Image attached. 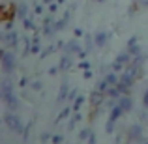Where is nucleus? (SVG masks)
<instances>
[{
  "instance_id": "obj_1",
  "label": "nucleus",
  "mask_w": 148,
  "mask_h": 144,
  "mask_svg": "<svg viewBox=\"0 0 148 144\" xmlns=\"http://www.w3.org/2000/svg\"><path fill=\"white\" fill-rule=\"evenodd\" d=\"M0 64H2V71L4 75H10V73H13L15 69H17V56H15L11 51H2V54H0Z\"/></svg>"
},
{
  "instance_id": "obj_2",
  "label": "nucleus",
  "mask_w": 148,
  "mask_h": 144,
  "mask_svg": "<svg viewBox=\"0 0 148 144\" xmlns=\"http://www.w3.org/2000/svg\"><path fill=\"white\" fill-rule=\"evenodd\" d=\"M4 124H6L8 129H11L13 133H25V126H23L21 118L11 111H8L6 114H4Z\"/></svg>"
},
{
  "instance_id": "obj_3",
  "label": "nucleus",
  "mask_w": 148,
  "mask_h": 144,
  "mask_svg": "<svg viewBox=\"0 0 148 144\" xmlns=\"http://www.w3.org/2000/svg\"><path fill=\"white\" fill-rule=\"evenodd\" d=\"M127 142L133 144H143L145 142V129L141 124H133L127 127Z\"/></svg>"
},
{
  "instance_id": "obj_4",
  "label": "nucleus",
  "mask_w": 148,
  "mask_h": 144,
  "mask_svg": "<svg viewBox=\"0 0 148 144\" xmlns=\"http://www.w3.org/2000/svg\"><path fill=\"white\" fill-rule=\"evenodd\" d=\"M2 45L4 49H15L19 45V34L15 30H10V32H4L2 36Z\"/></svg>"
},
{
  "instance_id": "obj_5",
  "label": "nucleus",
  "mask_w": 148,
  "mask_h": 144,
  "mask_svg": "<svg viewBox=\"0 0 148 144\" xmlns=\"http://www.w3.org/2000/svg\"><path fill=\"white\" fill-rule=\"evenodd\" d=\"M15 94V88H13V83H11L10 79H8V75L2 79V84H0V96H2V99L6 101L8 97H11Z\"/></svg>"
},
{
  "instance_id": "obj_6",
  "label": "nucleus",
  "mask_w": 148,
  "mask_h": 144,
  "mask_svg": "<svg viewBox=\"0 0 148 144\" xmlns=\"http://www.w3.org/2000/svg\"><path fill=\"white\" fill-rule=\"evenodd\" d=\"M17 17V8L11 6V4H2V23L4 21H15Z\"/></svg>"
},
{
  "instance_id": "obj_7",
  "label": "nucleus",
  "mask_w": 148,
  "mask_h": 144,
  "mask_svg": "<svg viewBox=\"0 0 148 144\" xmlns=\"http://www.w3.org/2000/svg\"><path fill=\"white\" fill-rule=\"evenodd\" d=\"M105 99H107V96H105L101 90H98V88L90 94V105H92V107H96V109L101 107V105L105 103Z\"/></svg>"
},
{
  "instance_id": "obj_8",
  "label": "nucleus",
  "mask_w": 148,
  "mask_h": 144,
  "mask_svg": "<svg viewBox=\"0 0 148 144\" xmlns=\"http://www.w3.org/2000/svg\"><path fill=\"white\" fill-rule=\"evenodd\" d=\"M41 30H43L45 36H53L54 32H58V30H56V23H54L51 17H47V19L43 21V26H41Z\"/></svg>"
},
{
  "instance_id": "obj_9",
  "label": "nucleus",
  "mask_w": 148,
  "mask_h": 144,
  "mask_svg": "<svg viewBox=\"0 0 148 144\" xmlns=\"http://www.w3.org/2000/svg\"><path fill=\"white\" fill-rule=\"evenodd\" d=\"M118 105L124 109V112H130L131 109H133V97H131L130 94H127V96H120Z\"/></svg>"
},
{
  "instance_id": "obj_10",
  "label": "nucleus",
  "mask_w": 148,
  "mask_h": 144,
  "mask_svg": "<svg viewBox=\"0 0 148 144\" xmlns=\"http://www.w3.org/2000/svg\"><path fill=\"white\" fill-rule=\"evenodd\" d=\"M71 54H62V58H60V64H58V68H60V71H68L69 68H71Z\"/></svg>"
},
{
  "instance_id": "obj_11",
  "label": "nucleus",
  "mask_w": 148,
  "mask_h": 144,
  "mask_svg": "<svg viewBox=\"0 0 148 144\" xmlns=\"http://www.w3.org/2000/svg\"><path fill=\"white\" fill-rule=\"evenodd\" d=\"M4 105H6V109L8 111H11V112H15L19 109V99H17V96H11V97H8L6 101H4Z\"/></svg>"
},
{
  "instance_id": "obj_12",
  "label": "nucleus",
  "mask_w": 148,
  "mask_h": 144,
  "mask_svg": "<svg viewBox=\"0 0 148 144\" xmlns=\"http://www.w3.org/2000/svg\"><path fill=\"white\" fill-rule=\"evenodd\" d=\"M124 116V109L120 107V105H116L114 109H111V114H109V120H112V122H118L120 118Z\"/></svg>"
},
{
  "instance_id": "obj_13",
  "label": "nucleus",
  "mask_w": 148,
  "mask_h": 144,
  "mask_svg": "<svg viewBox=\"0 0 148 144\" xmlns=\"http://www.w3.org/2000/svg\"><path fill=\"white\" fill-rule=\"evenodd\" d=\"M107 40H109V34L107 32H98L94 36V41H96V45H98V47H103V45L107 43Z\"/></svg>"
},
{
  "instance_id": "obj_14",
  "label": "nucleus",
  "mask_w": 148,
  "mask_h": 144,
  "mask_svg": "<svg viewBox=\"0 0 148 144\" xmlns=\"http://www.w3.org/2000/svg\"><path fill=\"white\" fill-rule=\"evenodd\" d=\"M68 97H69V86H68V83H64L60 86V92H58V101L62 103V101H66Z\"/></svg>"
},
{
  "instance_id": "obj_15",
  "label": "nucleus",
  "mask_w": 148,
  "mask_h": 144,
  "mask_svg": "<svg viewBox=\"0 0 148 144\" xmlns=\"http://www.w3.org/2000/svg\"><path fill=\"white\" fill-rule=\"evenodd\" d=\"M28 17V8L26 4H19L17 6V19H26Z\"/></svg>"
},
{
  "instance_id": "obj_16",
  "label": "nucleus",
  "mask_w": 148,
  "mask_h": 144,
  "mask_svg": "<svg viewBox=\"0 0 148 144\" xmlns=\"http://www.w3.org/2000/svg\"><path fill=\"white\" fill-rule=\"evenodd\" d=\"M83 103H84V97H83V96H79V97H77L75 101H73V111L77 112V111L81 109V105H83Z\"/></svg>"
},
{
  "instance_id": "obj_17",
  "label": "nucleus",
  "mask_w": 148,
  "mask_h": 144,
  "mask_svg": "<svg viewBox=\"0 0 148 144\" xmlns=\"http://www.w3.org/2000/svg\"><path fill=\"white\" fill-rule=\"evenodd\" d=\"M23 23H25V28H26V30H32V28H36V26H34V21H32L30 17L23 19Z\"/></svg>"
},
{
  "instance_id": "obj_18",
  "label": "nucleus",
  "mask_w": 148,
  "mask_h": 144,
  "mask_svg": "<svg viewBox=\"0 0 148 144\" xmlns=\"http://www.w3.org/2000/svg\"><path fill=\"white\" fill-rule=\"evenodd\" d=\"M90 135H92L90 129H83V131H81V139H83V141H88V137H90Z\"/></svg>"
},
{
  "instance_id": "obj_19",
  "label": "nucleus",
  "mask_w": 148,
  "mask_h": 144,
  "mask_svg": "<svg viewBox=\"0 0 148 144\" xmlns=\"http://www.w3.org/2000/svg\"><path fill=\"white\" fill-rule=\"evenodd\" d=\"M114 124L116 122H112V120H107V131H109V133H112V131H114Z\"/></svg>"
},
{
  "instance_id": "obj_20",
  "label": "nucleus",
  "mask_w": 148,
  "mask_h": 144,
  "mask_svg": "<svg viewBox=\"0 0 148 144\" xmlns=\"http://www.w3.org/2000/svg\"><path fill=\"white\" fill-rule=\"evenodd\" d=\"M143 105L148 109V88H146V92H145V97H143Z\"/></svg>"
},
{
  "instance_id": "obj_21",
  "label": "nucleus",
  "mask_w": 148,
  "mask_h": 144,
  "mask_svg": "<svg viewBox=\"0 0 148 144\" xmlns=\"http://www.w3.org/2000/svg\"><path fill=\"white\" fill-rule=\"evenodd\" d=\"M34 13H36V15L43 13V6H36V8H34Z\"/></svg>"
},
{
  "instance_id": "obj_22",
  "label": "nucleus",
  "mask_w": 148,
  "mask_h": 144,
  "mask_svg": "<svg viewBox=\"0 0 148 144\" xmlns=\"http://www.w3.org/2000/svg\"><path fill=\"white\" fill-rule=\"evenodd\" d=\"M53 144H62V137H53Z\"/></svg>"
},
{
  "instance_id": "obj_23",
  "label": "nucleus",
  "mask_w": 148,
  "mask_h": 144,
  "mask_svg": "<svg viewBox=\"0 0 148 144\" xmlns=\"http://www.w3.org/2000/svg\"><path fill=\"white\" fill-rule=\"evenodd\" d=\"M88 144H96V135H94V133L88 137Z\"/></svg>"
},
{
  "instance_id": "obj_24",
  "label": "nucleus",
  "mask_w": 148,
  "mask_h": 144,
  "mask_svg": "<svg viewBox=\"0 0 148 144\" xmlns=\"http://www.w3.org/2000/svg\"><path fill=\"white\" fill-rule=\"evenodd\" d=\"M32 88H34V90H40V88H41V84L36 81V83H32Z\"/></svg>"
},
{
  "instance_id": "obj_25",
  "label": "nucleus",
  "mask_w": 148,
  "mask_h": 144,
  "mask_svg": "<svg viewBox=\"0 0 148 144\" xmlns=\"http://www.w3.org/2000/svg\"><path fill=\"white\" fill-rule=\"evenodd\" d=\"M49 11H51V13H54V11H56V4H51V6H49Z\"/></svg>"
},
{
  "instance_id": "obj_26",
  "label": "nucleus",
  "mask_w": 148,
  "mask_h": 144,
  "mask_svg": "<svg viewBox=\"0 0 148 144\" xmlns=\"http://www.w3.org/2000/svg\"><path fill=\"white\" fill-rule=\"evenodd\" d=\"M53 2H54V0H43V4H47V6H51Z\"/></svg>"
},
{
  "instance_id": "obj_27",
  "label": "nucleus",
  "mask_w": 148,
  "mask_h": 144,
  "mask_svg": "<svg viewBox=\"0 0 148 144\" xmlns=\"http://www.w3.org/2000/svg\"><path fill=\"white\" fill-rule=\"evenodd\" d=\"M56 2H58V4H62V2H64V0H56Z\"/></svg>"
},
{
  "instance_id": "obj_28",
  "label": "nucleus",
  "mask_w": 148,
  "mask_h": 144,
  "mask_svg": "<svg viewBox=\"0 0 148 144\" xmlns=\"http://www.w3.org/2000/svg\"><path fill=\"white\" fill-rule=\"evenodd\" d=\"M96 2H103V0H96Z\"/></svg>"
},
{
  "instance_id": "obj_29",
  "label": "nucleus",
  "mask_w": 148,
  "mask_h": 144,
  "mask_svg": "<svg viewBox=\"0 0 148 144\" xmlns=\"http://www.w3.org/2000/svg\"><path fill=\"white\" fill-rule=\"evenodd\" d=\"M127 144H133V142H127Z\"/></svg>"
}]
</instances>
